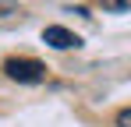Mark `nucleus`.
<instances>
[{"label": "nucleus", "instance_id": "39448f33", "mask_svg": "<svg viewBox=\"0 0 131 127\" xmlns=\"http://www.w3.org/2000/svg\"><path fill=\"white\" fill-rule=\"evenodd\" d=\"M0 11H4V14H14V4H11V0H0Z\"/></svg>", "mask_w": 131, "mask_h": 127}, {"label": "nucleus", "instance_id": "f257e3e1", "mask_svg": "<svg viewBox=\"0 0 131 127\" xmlns=\"http://www.w3.org/2000/svg\"><path fill=\"white\" fill-rule=\"evenodd\" d=\"M4 71H7V78H14V81H21V85H39L46 78V67H43V64H39V60H25V57L7 60Z\"/></svg>", "mask_w": 131, "mask_h": 127}, {"label": "nucleus", "instance_id": "7ed1b4c3", "mask_svg": "<svg viewBox=\"0 0 131 127\" xmlns=\"http://www.w3.org/2000/svg\"><path fill=\"white\" fill-rule=\"evenodd\" d=\"M99 7L110 11V14H124V11L131 7V0H99Z\"/></svg>", "mask_w": 131, "mask_h": 127}, {"label": "nucleus", "instance_id": "20e7f679", "mask_svg": "<svg viewBox=\"0 0 131 127\" xmlns=\"http://www.w3.org/2000/svg\"><path fill=\"white\" fill-rule=\"evenodd\" d=\"M117 127H131V109H121L117 113Z\"/></svg>", "mask_w": 131, "mask_h": 127}, {"label": "nucleus", "instance_id": "f03ea898", "mask_svg": "<svg viewBox=\"0 0 131 127\" xmlns=\"http://www.w3.org/2000/svg\"><path fill=\"white\" fill-rule=\"evenodd\" d=\"M43 42H50L53 49H78L82 46V39L74 32H67L64 25H46L43 28Z\"/></svg>", "mask_w": 131, "mask_h": 127}]
</instances>
